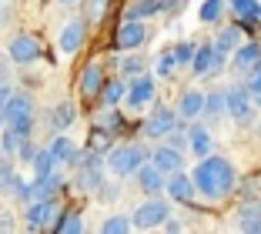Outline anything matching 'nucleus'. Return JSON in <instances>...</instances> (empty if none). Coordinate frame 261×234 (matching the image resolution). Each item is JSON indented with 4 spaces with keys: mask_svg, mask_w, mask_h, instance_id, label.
<instances>
[{
    "mask_svg": "<svg viewBox=\"0 0 261 234\" xmlns=\"http://www.w3.org/2000/svg\"><path fill=\"white\" fill-rule=\"evenodd\" d=\"M177 111H181L185 121L198 117V114L204 111V94H201V91H185V94H181V100H177Z\"/></svg>",
    "mask_w": 261,
    "mask_h": 234,
    "instance_id": "17",
    "label": "nucleus"
},
{
    "mask_svg": "<svg viewBox=\"0 0 261 234\" xmlns=\"http://www.w3.org/2000/svg\"><path fill=\"white\" fill-rule=\"evenodd\" d=\"M258 107H261V94H258Z\"/></svg>",
    "mask_w": 261,
    "mask_h": 234,
    "instance_id": "43",
    "label": "nucleus"
},
{
    "mask_svg": "<svg viewBox=\"0 0 261 234\" xmlns=\"http://www.w3.org/2000/svg\"><path fill=\"white\" fill-rule=\"evenodd\" d=\"M144 57H134V54H130V57H121V74H144Z\"/></svg>",
    "mask_w": 261,
    "mask_h": 234,
    "instance_id": "33",
    "label": "nucleus"
},
{
    "mask_svg": "<svg viewBox=\"0 0 261 234\" xmlns=\"http://www.w3.org/2000/svg\"><path fill=\"white\" fill-rule=\"evenodd\" d=\"M100 87H104V70H100V64H87L84 74H81V94H84V97H94V94H100Z\"/></svg>",
    "mask_w": 261,
    "mask_h": 234,
    "instance_id": "15",
    "label": "nucleus"
},
{
    "mask_svg": "<svg viewBox=\"0 0 261 234\" xmlns=\"http://www.w3.org/2000/svg\"><path fill=\"white\" fill-rule=\"evenodd\" d=\"M231 10L241 20H258L261 17V0H231Z\"/></svg>",
    "mask_w": 261,
    "mask_h": 234,
    "instance_id": "23",
    "label": "nucleus"
},
{
    "mask_svg": "<svg viewBox=\"0 0 261 234\" xmlns=\"http://www.w3.org/2000/svg\"><path fill=\"white\" fill-rule=\"evenodd\" d=\"M174 111H168V107H158V111L151 114V117H147L144 121V134L147 137H168L171 131H174Z\"/></svg>",
    "mask_w": 261,
    "mask_h": 234,
    "instance_id": "10",
    "label": "nucleus"
},
{
    "mask_svg": "<svg viewBox=\"0 0 261 234\" xmlns=\"http://www.w3.org/2000/svg\"><path fill=\"white\" fill-rule=\"evenodd\" d=\"M54 167H57V158L50 154V147H47V151H37V154H34V171H37V177H40V174H50Z\"/></svg>",
    "mask_w": 261,
    "mask_h": 234,
    "instance_id": "28",
    "label": "nucleus"
},
{
    "mask_svg": "<svg viewBox=\"0 0 261 234\" xmlns=\"http://www.w3.org/2000/svg\"><path fill=\"white\" fill-rule=\"evenodd\" d=\"M144 37H147L144 23H141L138 17H127V20H124L121 27H117L114 44H117V50H138V47L144 44Z\"/></svg>",
    "mask_w": 261,
    "mask_h": 234,
    "instance_id": "6",
    "label": "nucleus"
},
{
    "mask_svg": "<svg viewBox=\"0 0 261 234\" xmlns=\"http://www.w3.org/2000/svg\"><path fill=\"white\" fill-rule=\"evenodd\" d=\"M224 111L238 124L251 121V91H248V84H234V87L224 91Z\"/></svg>",
    "mask_w": 261,
    "mask_h": 234,
    "instance_id": "4",
    "label": "nucleus"
},
{
    "mask_svg": "<svg viewBox=\"0 0 261 234\" xmlns=\"http://www.w3.org/2000/svg\"><path fill=\"white\" fill-rule=\"evenodd\" d=\"M100 231L104 234H124V231H130V221L121 218V214H114V218H108L104 224H100Z\"/></svg>",
    "mask_w": 261,
    "mask_h": 234,
    "instance_id": "31",
    "label": "nucleus"
},
{
    "mask_svg": "<svg viewBox=\"0 0 261 234\" xmlns=\"http://www.w3.org/2000/svg\"><path fill=\"white\" fill-rule=\"evenodd\" d=\"M221 10H224V0H204V4H201V10H198V17L204 23H215L218 17H221Z\"/></svg>",
    "mask_w": 261,
    "mask_h": 234,
    "instance_id": "30",
    "label": "nucleus"
},
{
    "mask_svg": "<svg viewBox=\"0 0 261 234\" xmlns=\"http://www.w3.org/2000/svg\"><path fill=\"white\" fill-rule=\"evenodd\" d=\"M261 61V47L258 44H241L234 50V70H251Z\"/></svg>",
    "mask_w": 261,
    "mask_h": 234,
    "instance_id": "19",
    "label": "nucleus"
},
{
    "mask_svg": "<svg viewBox=\"0 0 261 234\" xmlns=\"http://www.w3.org/2000/svg\"><path fill=\"white\" fill-rule=\"evenodd\" d=\"M194 50H198V47L185 40V44L174 47V54H171V57H174V64H191V61H194Z\"/></svg>",
    "mask_w": 261,
    "mask_h": 234,
    "instance_id": "34",
    "label": "nucleus"
},
{
    "mask_svg": "<svg viewBox=\"0 0 261 234\" xmlns=\"http://www.w3.org/2000/svg\"><path fill=\"white\" fill-rule=\"evenodd\" d=\"M151 97H154V81H151V77H141V74H138V81L127 87V94H124V100H127L130 107L147 104Z\"/></svg>",
    "mask_w": 261,
    "mask_h": 234,
    "instance_id": "12",
    "label": "nucleus"
},
{
    "mask_svg": "<svg viewBox=\"0 0 261 234\" xmlns=\"http://www.w3.org/2000/svg\"><path fill=\"white\" fill-rule=\"evenodd\" d=\"M10 227H14V221H10V218H0V231H10Z\"/></svg>",
    "mask_w": 261,
    "mask_h": 234,
    "instance_id": "41",
    "label": "nucleus"
},
{
    "mask_svg": "<svg viewBox=\"0 0 261 234\" xmlns=\"http://www.w3.org/2000/svg\"><path fill=\"white\" fill-rule=\"evenodd\" d=\"M241 231H254V234H261V207L258 204H248L245 211H241Z\"/></svg>",
    "mask_w": 261,
    "mask_h": 234,
    "instance_id": "24",
    "label": "nucleus"
},
{
    "mask_svg": "<svg viewBox=\"0 0 261 234\" xmlns=\"http://www.w3.org/2000/svg\"><path fill=\"white\" fill-rule=\"evenodd\" d=\"M194 188L207 197V201H224V197L234 191V167L224 158H207L194 167Z\"/></svg>",
    "mask_w": 261,
    "mask_h": 234,
    "instance_id": "1",
    "label": "nucleus"
},
{
    "mask_svg": "<svg viewBox=\"0 0 261 234\" xmlns=\"http://www.w3.org/2000/svg\"><path fill=\"white\" fill-rule=\"evenodd\" d=\"M215 44L221 47L224 54H231V50H238V47L245 44V31H241L238 23H234V27H228V31H221V37H218Z\"/></svg>",
    "mask_w": 261,
    "mask_h": 234,
    "instance_id": "21",
    "label": "nucleus"
},
{
    "mask_svg": "<svg viewBox=\"0 0 261 234\" xmlns=\"http://www.w3.org/2000/svg\"><path fill=\"white\" fill-rule=\"evenodd\" d=\"M81 44H84V20H70L67 27L61 31V50L74 54Z\"/></svg>",
    "mask_w": 261,
    "mask_h": 234,
    "instance_id": "16",
    "label": "nucleus"
},
{
    "mask_svg": "<svg viewBox=\"0 0 261 234\" xmlns=\"http://www.w3.org/2000/svg\"><path fill=\"white\" fill-rule=\"evenodd\" d=\"M194 70L198 74H215V70H221L224 67V50L218 44H204V47H198L194 50Z\"/></svg>",
    "mask_w": 261,
    "mask_h": 234,
    "instance_id": "8",
    "label": "nucleus"
},
{
    "mask_svg": "<svg viewBox=\"0 0 261 234\" xmlns=\"http://www.w3.org/2000/svg\"><path fill=\"white\" fill-rule=\"evenodd\" d=\"M204 111L211 114V117H215V114H221V111H224V94H221V91L207 94V97H204Z\"/></svg>",
    "mask_w": 261,
    "mask_h": 234,
    "instance_id": "35",
    "label": "nucleus"
},
{
    "mask_svg": "<svg viewBox=\"0 0 261 234\" xmlns=\"http://www.w3.org/2000/svg\"><path fill=\"white\" fill-rule=\"evenodd\" d=\"M207 147H211V137H207L204 127H191V151L198 154V158H204Z\"/></svg>",
    "mask_w": 261,
    "mask_h": 234,
    "instance_id": "29",
    "label": "nucleus"
},
{
    "mask_svg": "<svg viewBox=\"0 0 261 234\" xmlns=\"http://www.w3.org/2000/svg\"><path fill=\"white\" fill-rule=\"evenodd\" d=\"M10 191H14L17 201H34V184L20 181V177H14V181H10Z\"/></svg>",
    "mask_w": 261,
    "mask_h": 234,
    "instance_id": "32",
    "label": "nucleus"
},
{
    "mask_svg": "<svg viewBox=\"0 0 261 234\" xmlns=\"http://www.w3.org/2000/svg\"><path fill=\"white\" fill-rule=\"evenodd\" d=\"M97 127H104L108 134H114V131H121V117H117V111L111 104H104V111L97 114Z\"/></svg>",
    "mask_w": 261,
    "mask_h": 234,
    "instance_id": "26",
    "label": "nucleus"
},
{
    "mask_svg": "<svg viewBox=\"0 0 261 234\" xmlns=\"http://www.w3.org/2000/svg\"><path fill=\"white\" fill-rule=\"evenodd\" d=\"M151 164L164 174H174V171H181V151L177 147H158L151 154Z\"/></svg>",
    "mask_w": 261,
    "mask_h": 234,
    "instance_id": "13",
    "label": "nucleus"
},
{
    "mask_svg": "<svg viewBox=\"0 0 261 234\" xmlns=\"http://www.w3.org/2000/svg\"><path fill=\"white\" fill-rule=\"evenodd\" d=\"M61 4H81V0H61Z\"/></svg>",
    "mask_w": 261,
    "mask_h": 234,
    "instance_id": "42",
    "label": "nucleus"
},
{
    "mask_svg": "<svg viewBox=\"0 0 261 234\" xmlns=\"http://www.w3.org/2000/svg\"><path fill=\"white\" fill-rule=\"evenodd\" d=\"M81 227H84L81 214H77V211H64V218L54 224V231H57V234H77Z\"/></svg>",
    "mask_w": 261,
    "mask_h": 234,
    "instance_id": "25",
    "label": "nucleus"
},
{
    "mask_svg": "<svg viewBox=\"0 0 261 234\" xmlns=\"http://www.w3.org/2000/svg\"><path fill=\"white\" fill-rule=\"evenodd\" d=\"M138 184L144 194H158L164 188V171H158L154 164H141L138 167Z\"/></svg>",
    "mask_w": 261,
    "mask_h": 234,
    "instance_id": "14",
    "label": "nucleus"
},
{
    "mask_svg": "<svg viewBox=\"0 0 261 234\" xmlns=\"http://www.w3.org/2000/svg\"><path fill=\"white\" fill-rule=\"evenodd\" d=\"M74 117H77L74 104H67V100H64V104H57V111L50 114V124H54L57 131H67L70 124H74Z\"/></svg>",
    "mask_w": 261,
    "mask_h": 234,
    "instance_id": "22",
    "label": "nucleus"
},
{
    "mask_svg": "<svg viewBox=\"0 0 261 234\" xmlns=\"http://www.w3.org/2000/svg\"><path fill=\"white\" fill-rule=\"evenodd\" d=\"M10 181H14V167H10L7 158H0V191L10 188Z\"/></svg>",
    "mask_w": 261,
    "mask_h": 234,
    "instance_id": "37",
    "label": "nucleus"
},
{
    "mask_svg": "<svg viewBox=\"0 0 261 234\" xmlns=\"http://www.w3.org/2000/svg\"><path fill=\"white\" fill-rule=\"evenodd\" d=\"M50 154L57 158V164H77V147H74V141H67V137H54L50 141Z\"/></svg>",
    "mask_w": 261,
    "mask_h": 234,
    "instance_id": "18",
    "label": "nucleus"
},
{
    "mask_svg": "<svg viewBox=\"0 0 261 234\" xmlns=\"http://www.w3.org/2000/svg\"><path fill=\"white\" fill-rule=\"evenodd\" d=\"M154 67H158V74H161V77H168L171 70H174V57H171V54H164V57H158V64H154Z\"/></svg>",
    "mask_w": 261,
    "mask_h": 234,
    "instance_id": "39",
    "label": "nucleus"
},
{
    "mask_svg": "<svg viewBox=\"0 0 261 234\" xmlns=\"http://www.w3.org/2000/svg\"><path fill=\"white\" fill-rule=\"evenodd\" d=\"M258 131H261V127H258Z\"/></svg>",
    "mask_w": 261,
    "mask_h": 234,
    "instance_id": "44",
    "label": "nucleus"
},
{
    "mask_svg": "<svg viewBox=\"0 0 261 234\" xmlns=\"http://www.w3.org/2000/svg\"><path fill=\"white\" fill-rule=\"evenodd\" d=\"M54 218H57V204L50 201V197H37V201L27 207V224H31L34 231L54 227Z\"/></svg>",
    "mask_w": 261,
    "mask_h": 234,
    "instance_id": "7",
    "label": "nucleus"
},
{
    "mask_svg": "<svg viewBox=\"0 0 261 234\" xmlns=\"http://www.w3.org/2000/svg\"><path fill=\"white\" fill-rule=\"evenodd\" d=\"M100 91H104V104H121L124 100V94H127V87H124V81H111V84H104V87H100Z\"/></svg>",
    "mask_w": 261,
    "mask_h": 234,
    "instance_id": "27",
    "label": "nucleus"
},
{
    "mask_svg": "<svg viewBox=\"0 0 261 234\" xmlns=\"http://www.w3.org/2000/svg\"><path fill=\"white\" fill-rule=\"evenodd\" d=\"M168 214H171V207L164 201H158V194H154V201H147V204H141L138 211H134V218H130V224L134 227H161L164 221H168Z\"/></svg>",
    "mask_w": 261,
    "mask_h": 234,
    "instance_id": "5",
    "label": "nucleus"
},
{
    "mask_svg": "<svg viewBox=\"0 0 261 234\" xmlns=\"http://www.w3.org/2000/svg\"><path fill=\"white\" fill-rule=\"evenodd\" d=\"M31 117H34V100L27 94H10L7 100V124L17 134H31Z\"/></svg>",
    "mask_w": 261,
    "mask_h": 234,
    "instance_id": "3",
    "label": "nucleus"
},
{
    "mask_svg": "<svg viewBox=\"0 0 261 234\" xmlns=\"http://www.w3.org/2000/svg\"><path fill=\"white\" fill-rule=\"evenodd\" d=\"M158 7H161L158 0H141V4H138L134 10H127V17H144V14H154Z\"/></svg>",
    "mask_w": 261,
    "mask_h": 234,
    "instance_id": "36",
    "label": "nucleus"
},
{
    "mask_svg": "<svg viewBox=\"0 0 261 234\" xmlns=\"http://www.w3.org/2000/svg\"><path fill=\"white\" fill-rule=\"evenodd\" d=\"M144 147L141 144H121L108 154V167L117 174V177H127V174H138V167L144 164Z\"/></svg>",
    "mask_w": 261,
    "mask_h": 234,
    "instance_id": "2",
    "label": "nucleus"
},
{
    "mask_svg": "<svg viewBox=\"0 0 261 234\" xmlns=\"http://www.w3.org/2000/svg\"><path fill=\"white\" fill-rule=\"evenodd\" d=\"M57 188H61V174L57 171L40 174L37 181H34V197H50V194H57Z\"/></svg>",
    "mask_w": 261,
    "mask_h": 234,
    "instance_id": "20",
    "label": "nucleus"
},
{
    "mask_svg": "<svg viewBox=\"0 0 261 234\" xmlns=\"http://www.w3.org/2000/svg\"><path fill=\"white\" fill-rule=\"evenodd\" d=\"M248 91H251L254 97L261 94V61H258V64L251 67V81H248Z\"/></svg>",
    "mask_w": 261,
    "mask_h": 234,
    "instance_id": "38",
    "label": "nucleus"
},
{
    "mask_svg": "<svg viewBox=\"0 0 261 234\" xmlns=\"http://www.w3.org/2000/svg\"><path fill=\"white\" fill-rule=\"evenodd\" d=\"M37 57H40V44L34 37L17 34V37L10 40V61H14V64H34Z\"/></svg>",
    "mask_w": 261,
    "mask_h": 234,
    "instance_id": "9",
    "label": "nucleus"
},
{
    "mask_svg": "<svg viewBox=\"0 0 261 234\" xmlns=\"http://www.w3.org/2000/svg\"><path fill=\"white\" fill-rule=\"evenodd\" d=\"M7 100H10V91H7V84L0 81V124L7 121Z\"/></svg>",
    "mask_w": 261,
    "mask_h": 234,
    "instance_id": "40",
    "label": "nucleus"
},
{
    "mask_svg": "<svg viewBox=\"0 0 261 234\" xmlns=\"http://www.w3.org/2000/svg\"><path fill=\"white\" fill-rule=\"evenodd\" d=\"M164 188H168V194L174 197V201H191L194 194H198V188H194V177H188V174H181V171H174L171 174V181L164 184Z\"/></svg>",
    "mask_w": 261,
    "mask_h": 234,
    "instance_id": "11",
    "label": "nucleus"
}]
</instances>
